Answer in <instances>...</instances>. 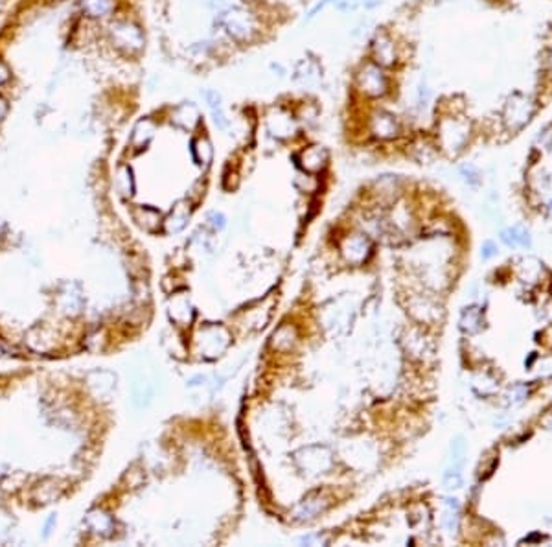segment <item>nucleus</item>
Returning <instances> with one entry per match:
<instances>
[{"instance_id": "f257e3e1", "label": "nucleus", "mask_w": 552, "mask_h": 547, "mask_svg": "<svg viewBox=\"0 0 552 547\" xmlns=\"http://www.w3.org/2000/svg\"><path fill=\"white\" fill-rule=\"evenodd\" d=\"M215 22L232 44H252L262 37V15L252 6L229 2L215 11Z\"/></svg>"}, {"instance_id": "f03ea898", "label": "nucleus", "mask_w": 552, "mask_h": 547, "mask_svg": "<svg viewBox=\"0 0 552 547\" xmlns=\"http://www.w3.org/2000/svg\"><path fill=\"white\" fill-rule=\"evenodd\" d=\"M354 87L355 96L366 102H377L389 96L391 92V78L386 74V69L375 64L374 61H363L354 72Z\"/></svg>"}, {"instance_id": "7ed1b4c3", "label": "nucleus", "mask_w": 552, "mask_h": 547, "mask_svg": "<svg viewBox=\"0 0 552 547\" xmlns=\"http://www.w3.org/2000/svg\"><path fill=\"white\" fill-rule=\"evenodd\" d=\"M109 43L125 55L140 54L145 49L144 30L134 21L129 19H116L107 28Z\"/></svg>"}, {"instance_id": "20e7f679", "label": "nucleus", "mask_w": 552, "mask_h": 547, "mask_svg": "<svg viewBox=\"0 0 552 547\" xmlns=\"http://www.w3.org/2000/svg\"><path fill=\"white\" fill-rule=\"evenodd\" d=\"M368 60L383 69H394L402 61V44L386 28H377L370 39Z\"/></svg>"}, {"instance_id": "39448f33", "label": "nucleus", "mask_w": 552, "mask_h": 547, "mask_svg": "<svg viewBox=\"0 0 552 547\" xmlns=\"http://www.w3.org/2000/svg\"><path fill=\"white\" fill-rule=\"evenodd\" d=\"M536 113V102L525 92H512L503 107V122L510 129H521L531 122Z\"/></svg>"}, {"instance_id": "423d86ee", "label": "nucleus", "mask_w": 552, "mask_h": 547, "mask_svg": "<svg viewBox=\"0 0 552 547\" xmlns=\"http://www.w3.org/2000/svg\"><path fill=\"white\" fill-rule=\"evenodd\" d=\"M265 129L273 139L285 140L291 139L299 131V120L295 111L284 105H273L265 113Z\"/></svg>"}, {"instance_id": "0eeeda50", "label": "nucleus", "mask_w": 552, "mask_h": 547, "mask_svg": "<svg viewBox=\"0 0 552 547\" xmlns=\"http://www.w3.org/2000/svg\"><path fill=\"white\" fill-rule=\"evenodd\" d=\"M368 133L377 140H392L402 133V123L396 114L383 107L374 109L366 119Z\"/></svg>"}, {"instance_id": "6e6552de", "label": "nucleus", "mask_w": 552, "mask_h": 547, "mask_svg": "<svg viewBox=\"0 0 552 547\" xmlns=\"http://www.w3.org/2000/svg\"><path fill=\"white\" fill-rule=\"evenodd\" d=\"M468 134H470V122L462 119L461 114H447L440 120L438 137L442 144L449 146L451 150H458L466 142Z\"/></svg>"}, {"instance_id": "1a4fd4ad", "label": "nucleus", "mask_w": 552, "mask_h": 547, "mask_svg": "<svg viewBox=\"0 0 552 547\" xmlns=\"http://www.w3.org/2000/svg\"><path fill=\"white\" fill-rule=\"evenodd\" d=\"M328 161H330V153L321 144L306 146L295 155L296 166L301 168L302 172L313 173V175L321 173L328 166Z\"/></svg>"}, {"instance_id": "9d476101", "label": "nucleus", "mask_w": 552, "mask_h": 547, "mask_svg": "<svg viewBox=\"0 0 552 547\" xmlns=\"http://www.w3.org/2000/svg\"><path fill=\"white\" fill-rule=\"evenodd\" d=\"M170 120L172 123H175L177 128L184 129V131H195L203 122L201 111H199L197 103L193 102H183L175 105L170 113Z\"/></svg>"}, {"instance_id": "9b49d317", "label": "nucleus", "mask_w": 552, "mask_h": 547, "mask_svg": "<svg viewBox=\"0 0 552 547\" xmlns=\"http://www.w3.org/2000/svg\"><path fill=\"white\" fill-rule=\"evenodd\" d=\"M203 100L206 102V107H208L210 114H212L215 128L223 129V131L231 128V119L226 116L225 107H223V98H221L220 91L206 89V91H203Z\"/></svg>"}, {"instance_id": "f8f14e48", "label": "nucleus", "mask_w": 552, "mask_h": 547, "mask_svg": "<svg viewBox=\"0 0 552 547\" xmlns=\"http://www.w3.org/2000/svg\"><path fill=\"white\" fill-rule=\"evenodd\" d=\"M116 0H80V10L87 19L102 21L113 15Z\"/></svg>"}, {"instance_id": "ddd939ff", "label": "nucleus", "mask_w": 552, "mask_h": 547, "mask_svg": "<svg viewBox=\"0 0 552 547\" xmlns=\"http://www.w3.org/2000/svg\"><path fill=\"white\" fill-rule=\"evenodd\" d=\"M192 157L195 164L201 168H208L214 161V146L206 134H197L192 140Z\"/></svg>"}, {"instance_id": "4468645a", "label": "nucleus", "mask_w": 552, "mask_h": 547, "mask_svg": "<svg viewBox=\"0 0 552 547\" xmlns=\"http://www.w3.org/2000/svg\"><path fill=\"white\" fill-rule=\"evenodd\" d=\"M155 131H157L155 120L150 119V116H145V119L139 120L136 125H134L131 142H133V146H136V148H144V146H148V142L155 137Z\"/></svg>"}, {"instance_id": "2eb2a0df", "label": "nucleus", "mask_w": 552, "mask_h": 547, "mask_svg": "<svg viewBox=\"0 0 552 547\" xmlns=\"http://www.w3.org/2000/svg\"><path fill=\"white\" fill-rule=\"evenodd\" d=\"M188 54L192 58L193 61H201V63H208L215 58L217 54V43L215 41H210V39H204V41H199V43H193L190 49H188Z\"/></svg>"}, {"instance_id": "dca6fc26", "label": "nucleus", "mask_w": 552, "mask_h": 547, "mask_svg": "<svg viewBox=\"0 0 552 547\" xmlns=\"http://www.w3.org/2000/svg\"><path fill=\"white\" fill-rule=\"evenodd\" d=\"M116 184H118V190L125 196H131L133 193V173L129 170L127 166H122L116 173Z\"/></svg>"}, {"instance_id": "f3484780", "label": "nucleus", "mask_w": 552, "mask_h": 547, "mask_svg": "<svg viewBox=\"0 0 552 547\" xmlns=\"http://www.w3.org/2000/svg\"><path fill=\"white\" fill-rule=\"evenodd\" d=\"M210 225L214 227L215 231H221V229H223V227L226 225L225 216L220 214V212H214V214H210Z\"/></svg>"}, {"instance_id": "a211bd4d", "label": "nucleus", "mask_w": 552, "mask_h": 547, "mask_svg": "<svg viewBox=\"0 0 552 547\" xmlns=\"http://www.w3.org/2000/svg\"><path fill=\"white\" fill-rule=\"evenodd\" d=\"M11 78V72L10 69H8V64L4 63V61H0V85H4V83H8Z\"/></svg>"}, {"instance_id": "6ab92c4d", "label": "nucleus", "mask_w": 552, "mask_h": 547, "mask_svg": "<svg viewBox=\"0 0 552 547\" xmlns=\"http://www.w3.org/2000/svg\"><path fill=\"white\" fill-rule=\"evenodd\" d=\"M6 113H8V102H6L4 98L0 96V122L4 120Z\"/></svg>"}, {"instance_id": "aec40b11", "label": "nucleus", "mask_w": 552, "mask_h": 547, "mask_svg": "<svg viewBox=\"0 0 552 547\" xmlns=\"http://www.w3.org/2000/svg\"><path fill=\"white\" fill-rule=\"evenodd\" d=\"M547 67H549V72L552 74V49H551V52H549V55H547Z\"/></svg>"}, {"instance_id": "412c9836", "label": "nucleus", "mask_w": 552, "mask_h": 547, "mask_svg": "<svg viewBox=\"0 0 552 547\" xmlns=\"http://www.w3.org/2000/svg\"><path fill=\"white\" fill-rule=\"evenodd\" d=\"M2 4H4V0H0V8H2Z\"/></svg>"}]
</instances>
